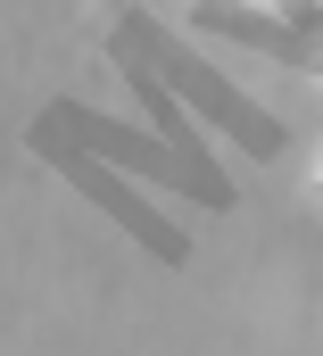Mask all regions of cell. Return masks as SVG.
<instances>
[{
	"label": "cell",
	"mask_w": 323,
	"mask_h": 356,
	"mask_svg": "<svg viewBox=\"0 0 323 356\" xmlns=\"http://www.w3.org/2000/svg\"><path fill=\"white\" fill-rule=\"evenodd\" d=\"M315 67H323V58H315Z\"/></svg>",
	"instance_id": "6da1fadb"
}]
</instances>
